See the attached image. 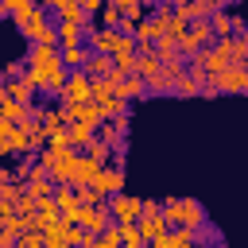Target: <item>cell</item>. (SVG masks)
<instances>
[{
    "label": "cell",
    "mask_w": 248,
    "mask_h": 248,
    "mask_svg": "<svg viewBox=\"0 0 248 248\" xmlns=\"http://www.w3.org/2000/svg\"><path fill=\"white\" fill-rule=\"evenodd\" d=\"M159 213H163L167 229H190V232H198L202 225H209L205 205L198 198H163L159 202Z\"/></svg>",
    "instance_id": "6da1fadb"
},
{
    "label": "cell",
    "mask_w": 248,
    "mask_h": 248,
    "mask_svg": "<svg viewBox=\"0 0 248 248\" xmlns=\"http://www.w3.org/2000/svg\"><path fill=\"white\" fill-rule=\"evenodd\" d=\"M209 46H213L209 19H202V23H190V27H186V35L178 39V54H182V58H194V54H202V50H209Z\"/></svg>",
    "instance_id": "7a4b0ae2"
},
{
    "label": "cell",
    "mask_w": 248,
    "mask_h": 248,
    "mask_svg": "<svg viewBox=\"0 0 248 248\" xmlns=\"http://www.w3.org/2000/svg\"><path fill=\"white\" fill-rule=\"evenodd\" d=\"M35 124H39V132L50 140V136H62L66 132V108L58 105V101H46V105H35Z\"/></svg>",
    "instance_id": "3957f363"
},
{
    "label": "cell",
    "mask_w": 248,
    "mask_h": 248,
    "mask_svg": "<svg viewBox=\"0 0 248 248\" xmlns=\"http://www.w3.org/2000/svg\"><path fill=\"white\" fill-rule=\"evenodd\" d=\"M217 93H248V70L244 66H229L221 78H213L202 89V97H217Z\"/></svg>",
    "instance_id": "277c9868"
},
{
    "label": "cell",
    "mask_w": 248,
    "mask_h": 248,
    "mask_svg": "<svg viewBox=\"0 0 248 248\" xmlns=\"http://www.w3.org/2000/svg\"><path fill=\"white\" fill-rule=\"evenodd\" d=\"M105 205H108V217H112L116 225H136L140 213H143V198H136V194H116V198H108Z\"/></svg>",
    "instance_id": "5b68a950"
},
{
    "label": "cell",
    "mask_w": 248,
    "mask_h": 248,
    "mask_svg": "<svg viewBox=\"0 0 248 248\" xmlns=\"http://www.w3.org/2000/svg\"><path fill=\"white\" fill-rule=\"evenodd\" d=\"M81 101H93V81H89L81 70H74V74L66 78L62 93H58V105H62V108H70V105H81Z\"/></svg>",
    "instance_id": "8992f818"
},
{
    "label": "cell",
    "mask_w": 248,
    "mask_h": 248,
    "mask_svg": "<svg viewBox=\"0 0 248 248\" xmlns=\"http://www.w3.org/2000/svg\"><path fill=\"white\" fill-rule=\"evenodd\" d=\"M93 190H97L105 202H108V198H116V194H124V170H120V167H112V163H108V167H101V170H97V178H93Z\"/></svg>",
    "instance_id": "52a82bcc"
},
{
    "label": "cell",
    "mask_w": 248,
    "mask_h": 248,
    "mask_svg": "<svg viewBox=\"0 0 248 248\" xmlns=\"http://www.w3.org/2000/svg\"><path fill=\"white\" fill-rule=\"evenodd\" d=\"M74 221H78L85 232H93V236H101V232L112 225V217H108V205H81Z\"/></svg>",
    "instance_id": "ba28073f"
},
{
    "label": "cell",
    "mask_w": 248,
    "mask_h": 248,
    "mask_svg": "<svg viewBox=\"0 0 248 248\" xmlns=\"http://www.w3.org/2000/svg\"><path fill=\"white\" fill-rule=\"evenodd\" d=\"M217 8H225L221 0H178L174 4V12L186 19V23H202V19H209Z\"/></svg>",
    "instance_id": "9c48e42d"
},
{
    "label": "cell",
    "mask_w": 248,
    "mask_h": 248,
    "mask_svg": "<svg viewBox=\"0 0 248 248\" xmlns=\"http://www.w3.org/2000/svg\"><path fill=\"white\" fill-rule=\"evenodd\" d=\"M97 140L112 151H124V140H128V116H116V120H105L97 128Z\"/></svg>",
    "instance_id": "30bf717a"
},
{
    "label": "cell",
    "mask_w": 248,
    "mask_h": 248,
    "mask_svg": "<svg viewBox=\"0 0 248 248\" xmlns=\"http://www.w3.org/2000/svg\"><path fill=\"white\" fill-rule=\"evenodd\" d=\"M16 27H19V35H27L31 43L50 27V19H46V4H35L31 8V16H23V19H16Z\"/></svg>",
    "instance_id": "8fae6325"
},
{
    "label": "cell",
    "mask_w": 248,
    "mask_h": 248,
    "mask_svg": "<svg viewBox=\"0 0 248 248\" xmlns=\"http://www.w3.org/2000/svg\"><path fill=\"white\" fill-rule=\"evenodd\" d=\"M97 170H101V163H93L89 155H78L74 159V170H70V190H81V186H93V178H97Z\"/></svg>",
    "instance_id": "7c38bea8"
},
{
    "label": "cell",
    "mask_w": 248,
    "mask_h": 248,
    "mask_svg": "<svg viewBox=\"0 0 248 248\" xmlns=\"http://www.w3.org/2000/svg\"><path fill=\"white\" fill-rule=\"evenodd\" d=\"M23 190L39 202V198H54V190H58V186H54V182H50V174L35 163V167H31V174H27V182H23Z\"/></svg>",
    "instance_id": "4fadbf2b"
},
{
    "label": "cell",
    "mask_w": 248,
    "mask_h": 248,
    "mask_svg": "<svg viewBox=\"0 0 248 248\" xmlns=\"http://www.w3.org/2000/svg\"><path fill=\"white\" fill-rule=\"evenodd\" d=\"M132 39H136V50H143V46H155V43L163 39V27H159V19L143 16V19L132 27Z\"/></svg>",
    "instance_id": "5bb4252c"
},
{
    "label": "cell",
    "mask_w": 248,
    "mask_h": 248,
    "mask_svg": "<svg viewBox=\"0 0 248 248\" xmlns=\"http://www.w3.org/2000/svg\"><path fill=\"white\" fill-rule=\"evenodd\" d=\"M159 74H163V62L155 58V46H143V50H136V78L151 81V78H159Z\"/></svg>",
    "instance_id": "9a60e30c"
},
{
    "label": "cell",
    "mask_w": 248,
    "mask_h": 248,
    "mask_svg": "<svg viewBox=\"0 0 248 248\" xmlns=\"http://www.w3.org/2000/svg\"><path fill=\"white\" fill-rule=\"evenodd\" d=\"M66 120H70V124H93V128H101V124H105V116L97 112V105H93V101L70 105V108H66Z\"/></svg>",
    "instance_id": "2e32d148"
},
{
    "label": "cell",
    "mask_w": 248,
    "mask_h": 248,
    "mask_svg": "<svg viewBox=\"0 0 248 248\" xmlns=\"http://www.w3.org/2000/svg\"><path fill=\"white\" fill-rule=\"evenodd\" d=\"M54 205H58V217H62V221L78 225L74 217H78V209H81V205H78V194H74L70 186H58V190H54Z\"/></svg>",
    "instance_id": "e0dca14e"
},
{
    "label": "cell",
    "mask_w": 248,
    "mask_h": 248,
    "mask_svg": "<svg viewBox=\"0 0 248 248\" xmlns=\"http://www.w3.org/2000/svg\"><path fill=\"white\" fill-rule=\"evenodd\" d=\"M46 12H54L58 23H81V19H85V16H81V0H50Z\"/></svg>",
    "instance_id": "ac0fdd59"
},
{
    "label": "cell",
    "mask_w": 248,
    "mask_h": 248,
    "mask_svg": "<svg viewBox=\"0 0 248 248\" xmlns=\"http://www.w3.org/2000/svg\"><path fill=\"white\" fill-rule=\"evenodd\" d=\"M93 140H97V128L93 124H66V143L74 151H85Z\"/></svg>",
    "instance_id": "d6986e66"
},
{
    "label": "cell",
    "mask_w": 248,
    "mask_h": 248,
    "mask_svg": "<svg viewBox=\"0 0 248 248\" xmlns=\"http://www.w3.org/2000/svg\"><path fill=\"white\" fill-rule=\"evenodd\" d=\"M151 248H198V240H194L190 229H167Z\"/></svg>",
    "instance_id": "ffe728a7"
},
{
    "label": "cell",
    "mask_w": 248,
    "mask_h": 248,
    "mask_svg": "<svg viewBox=\"0 0 248 248\" xmlns=\"http://www.w3.org/2000/svg\"><path fill=\"white\" fill-rule=\"evenodd\" d=\"M81 74H85L89 81H101V78H108V74H112V58H108V54H93V50H89V58H85Z\"/></svg>",
    "instance_id": "44dd1931"
},
{
    "label": "cell",
    "mask_w": 248,
    "mask_h": 248,
    "mask_svg": "<svg viewBox=\"0 0 248 248\" xmlns=\"http://www.w3.org/2000/svg\"><path fill=\"white\" fill-rule=\"evenodd\" d=\"M0 101H16V105H35V89L19 78V81H4V97Z\"/></svg>",
    "instance_id": "7402d4cb"
},
{
    "label": "cell",
    "mask_w": 248,
    "mask_h": 248,
    "mask_svg": "<svg viewBox=\"0 0 248 248\" xmlns=\"http://www.w3.org/2000/svg\"><path fill=\"white\" fill-rule=\"evenodd\" d=\"M136 229H140V240L151 248V244L167 232V221H163V217H140V221H136Z\"/></svg>",
    "instance_id": "603a6c76"
},
{
    "label": "cell",
    "mask_w": 248,
    "mask_h": 248,
    "mask_svg": "<svg viewBox=\"0 0 248 248\" xmlns=\"http://www.w3.org/2000/svg\"><path fill=\"white\" fill-rule=\"evenodd\" d=\"M58 58H62V66L74 74V70H81V66H85L89 46H85V43H81V46H58Z\"/></svg>",
    "instance_id": "cb8c5ba5"
},
{
    "label": "cell",
    "mask_w": 248,
    "mask_h": 248,
    "mask_svg": "<svg viewBox=\"0 0 248 248\" xmlns=\"http://www.w3.org/2000/svg\"><path fill=\"white\" fill-rule=\"evenodd\" d=\"M116 93H120V101H136V97H147V81L143 78H124L120 85H116Z\"/></svg>",
    "instance_id": "d4e9b609"
},
{
    "label": "cell",
    "mask_w": 248,
    "mask_h": 248,
    "mask_svg": "<svg viewBox=\"0 0 248 248\" xmlns=\"http://www.w3.org/2000/svg\"><path fill=\"white\" fill-rule=\"evenodd\" d=\"M116 8H120V19H124V23H132V27L147 16V4H140V0H116Z\"/></svg>",
    "instance_id": "484cf974"
},
{
    "label": "cell",
    "mask_w": 248,
    "mask_h": 248,
    "mask_svg": "<svg viewBox=\"0 0 248 248\" xmlns=\"http://www.w3.org/2000/svg\"><path fill=\"white\" fill-rule=\"evenodd\" d=\"M85 23V19H81ZM81 23H58V39H62V46H81L85 43V27Z\"/></svg>",
    "instance_id": "4316f807"
},
{
    "label": "cell",
    "mask_w": 248,
    "mask_h": 248,
    "mask_svg": "<svg viewBox=\"0 0 248 248\" xmlns=\"http://www.w3.org/2000/svg\"><path fill=\"white\" fill-rule=\"evenodd\" d=\"M124 19H120V8H116V0H108L101 12H97V27H105V31H116Z\"/></svg>",
    "instance_id": "83f0119b"
},
{
    "label": "cell",
    "mask_w": 248,
    "mask_h": 248,
    "mask_svg": "<svg viewBox=\"0 0 248 248\" xmlns=\"http://www.w3.org/2000/svg\"><path fill=\"white\" fill-rule=\"evenodd\" d=\"M46 221H58V205H54V198H39V202H35V229L46 225Z\"/></svg>",
    "instance_id": "f1b7e54d"
},
{
    "label": "cell",
    "mask_w": 248,
    "mask_h": 248,
    "mask_svg": "<svg viewBox=\"0 0 248 248\" xmlns=\"http://www.w3.org/2000/svg\"><path fill=\"white\" fill-rule=\"evenodd\" d=\"M170 97H202V81L190 78V74H182V78L174 81V93H170Z\"/></svg>",
    "instance_id": "f546056e"
},
{
    "label": "cell",
    "mask_w": 248,
    "mask_h": 248,
    "mask_svg": "<svg viewBox=\"0 0 248 248\" xmlns=\"http://www.w3.org/2000/svg\"><path fill=\"white\" fill-rule=\"evenodd\" d=\"M97 244H101V248H124V229L112 221V225H108V229L97 236Z\"/></svg>",
    "instance_id": "4dcf8cb0"
},
{
    "label": "cell",
    "mask_w": 248,
    "mask_h": 248,
    "mask_svg": "<svg viewBox=\"0 0 248 248\" xmlns=\"http://www.w3.org/2000/svg\"><path fill=\"white\" fill-rule=\"evenodd\" d=\"M62 229H66V225H62V217H58V221L39 225V232H43V240H46V244H62Z\"/></svg>",
    "instance_id": "1f68e13d"
},
{
    "label": "cell",
    "mask_w": 248,
    "mask_h": 248,
    "mask_svg": "<svg viewBox=\"0 0 248 248\" xmlns=\"http://www.w3.org/2000/svg\"><path fill=\"white\" fill-rule=\"evenodd\" d=\"M4 8L16 16V19H23V16H31V8H35V0H4Z\"/></svg>",
    "instance_id": "d6a6232c"
},
{
    "label": "cell",
    "mask_w": 248,
    "mask_h": 248,
    "mask_svg": "<svg viewBox=\"0 0 248 248\" xmlns=\"http://www.w3.org/2000/svg\"><path fill=\"white\" fill-rule=\"evenodd\" d=\"M78 194V205H105V198L93 190V186H81V190H74Z\"/></svg>",
    "instance_id": "836d02e7"
},
{
    "label": "cell",
    "mask_w": 248,
    "mask_h": 248,
    "mask_svg": "<svg viewBox=\"0 0 248 248\" xmlns=\"http://www.w3.org/2000/svg\"><path fill=\"white\" fill-rule=\"evenodd\" d=\"M23 194V186L19 182H0V202H8V205H16V198Z\"/></svg>",
    "instance_id": "e575fe53"
},
{
    "label": "cell",
    "mask_w": 248,
    "mask_h": 248,
    "mask_svg": "<svg viewBox=\"0 0 248 248\" xmlns=\"http://www.w3.org/2000/svg\"><path fill=\"white\" fill-rule=\"evenodd\" d=\"M16 248H46V240H43V232H39V229H31L27 236H19V240H16Z\"/></svg>",
    "instance_id": "d590c367"
},
{
    "label": "cell",
    "mask_w": 248,
    "mask_h": 248,
    "mask_svg": "<svg viewBox=\"0 0 248 248\" xmlns=\"http://www.w3.org/2000/svg\"><path fill=\"white\" fill-rule=\"evenodd\" d=\"M16 213H19V217H31V213H35V198H31L27 190L16 198Z\"/></svg>",
    "instance_id": "8d00e7d4"
},
{
    "label": "cell",
    "mask_w": 248,
    "mask_h": 248,
    "mask_svg": "<svg viewBox=\"0 0 248 248\" xmlns=\"http://www.w3.org/2000/svg\"><path fill=\"white\" fill-rule=\"evenodd\" d=\"M124 229V248H147L143 240H140V229L136 225H120Z\"/></svg>",
    "instance_id": "74e56055"
},
{
    "label": "cell",
    "mask_w": 248,
    "mask_h": 248,
    "mask_svg": "<svg viewBox=\"0 0 248 248\" xmlns=\"http://www.w3.org/2000/svg\"><path fill=\"white\" fill-rule=\"evenodd\" d=\"M12 217H16V205L0 202V229H8V225H12Z\"/></svg>",
    "instance_id": "f35d334b"
},
{
    "label": "cell",
    "mask_w": 248,
    "mask_h": 248,
    "mask_svg": "<svg viewBox=\"0 0 248 248\" xmlns=\"http://www.w3.org/2000/svg\"><path fill=\"white\" fill-rule=\"evenodd\" d=\"M0 248H16V232L12 229H0Z\"/></svg>",
    "instance_id": "ab89813d"
},
{
    "label": "cell",
    "mask_w": 248,
    "mask_h": 248,
    "mask_svg": "<svg viewBox=\"0 0 248 248\" xmlns=\"http://www.w3.org/2000/svg\"><path fill=\"white\" fill-rule=\"evenodd\" d=\"M236 39H240V46H244V50H248V27H244V31H240V35H236Z\"/></svg>",
    "instance_id": "60d3db41"
},
{
    "label": "cell",
    "mask_w": 248,
    "mask_h": 248,
    "mask_svg": "<svg viewBox=\"0 0 248 248\" xmlns=\"http://www.w3.org/2000/svg\"><path fill=\"white\" fill-rule=\"evenodd\" d=\"M0 16H8V8H4V0H0Z\"/></svg>",
    "instance_id": "b9f144b4"
},
{
    "label": "cell",
    "mask_w": 248,
    "mask_h": 248,
    "mask_svg": "<svg viewBox=\"0 0 248 248\" xmlns=\"http://www.w3.org/2000/svg\"><path fill=\"white\" fill-rule=\"evenodd\" d=\"M240 66H244V70H248V54H244V62H240Z\"/></svg>",
    "instance_id": "7bdbcfd3"
},
{
    "label": "cell",
    "mask_w": 248,
    "mask_h": 248,
    "mask_svg": "<svg viewBox=\"0 0 248 248\" xmlns=\"http://www.w3.org/2000/svg\"><path fill=\"white\" fill-rule=\"evenodd\" d=\"M217 248H229V244H217Z\"/></svg>",
    "instance_id": "ee69618b"
},
{
    "label": "cell",
    "mask_w": 248,
    "mask_h": 248,
    "mask_svg": "<svg viewBox=\"0 0 248 248\" xmlns=\"http://www.w3.org/2000/svg\"><path fill=\"white\" fill-rule=\"evenodd\" d=\"M62 248H66V244H62Z\"/></svg>",
    "instance_id": "f6af8a7d"
},
{
    "label": "cell",
    "mask_w": 248,
    "mask_h": 248,
    "mask_svg": "<svg viewBox=\"0 0 248 248\" xmlns=\"http://www.w3.org/2000/svg\"><path fill=\"white\" fill-rule=\"evenodd\" d=\"M205 248H209V244H205Z\"/></svg>",
    "instance_id": "bcb514c9"
},
{
    "label": "cell",
    "mask_w": 248,
    "mask_h": 248,
    "mask_svg": "<svg viewBox=\"0 0 248 248\" xmlns=\"http://www.w3.org/2000/svg\"><path fill=\"white\" fill-rule=\"evenodd\" d=\"M97 248H101V244H97Z\"/></svg>",
    "instance_id": "7dc6e473"
}]
</instances>
